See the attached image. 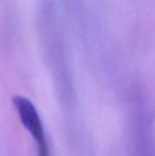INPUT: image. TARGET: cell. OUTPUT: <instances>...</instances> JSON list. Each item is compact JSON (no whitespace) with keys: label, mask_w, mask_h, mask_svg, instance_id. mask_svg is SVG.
Listing matches in <instances>:
<instances>
[{"label":"cell","mask_w":155,"mask_h":156,"mask_svg":"<svg viewBox=\"0 0 155 156\" xmlns=\"http://www.w3.org/2000/svg\"><path fill=\"white\" fill-rule=\"evenodd\" d=\"M13 103L15 108L17 109L21 123L35 140L37 147V156H51L43 122L34 104L29 99L21 96L14 97Z\"/></svg>","instance_id":"1"}]
</instances>
